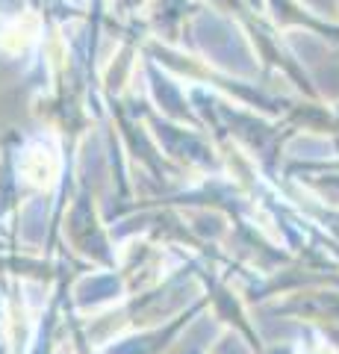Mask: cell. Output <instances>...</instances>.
<instances>
[{
    "label": "cell",
    "instance_id": "cell-1",
    "mask_svg": "<svg viewBox=\"0 0 339 354\" xmlns=\"http://www.w3.org/2000/svg\"><path fill=\"white\" fill-rule=\"evenodd\" d=\"M21 174H24V180L39 186V189H45V186H53L59 174V160L57 153L45 145H32L27 148V153L21 157Z\"/></svg>",
    "mask_w": 339,
    "mask_h": 354
},
{
    "label": "cell",
    "instance_id": "cell-2",
    "mask_svg": "<svg viewBox=\"0 0 339 354\" xmlns=\"http://www.w3.org/2000/svg\"><path fill=\"white\" fill-rule=\"evenodd\" d=\"M39 30H41V21L36 12H21L15 21L0 30V50L3 53H24L32 41L39 39Z\"/></svg>",
    "mask_w": 339,
    "mask_h": 354
}]
</instances>
